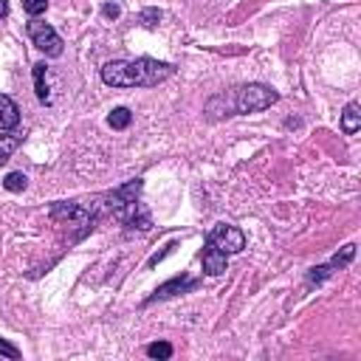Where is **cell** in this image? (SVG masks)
<instances>
[{
  "label": "cell",
  "instance_id": "cell-14",
  "mask_svg": "<svg viewBox=\"0 0 361 361\" xmlns=\"http://www.w3.org/2000/svg\"><path fill=\"white\" fill-rule=\"evenodd\" d=\"M353 257H355V245L350 243V245H344V248H341V254H336V257H333L327 265H330V271H333V268H344V265H347Z\"/></svg>",
  "mask_w": 361,
  "mask_h": 361
},
{
  "label": "cell",
  "instance_id": "cell-15",
  "mask_svg": "<svg viewBox=\"0 0 361 361\" xmlns=\"http://www.w3.org/2000/svg\"><path fill=\"white\" fill-rule=\"evenodd\" d=\"M147 355L149 358H172V344L169 341H152L147 347Z\"/></svg>",
  "mask_w": 361,
  "mask_h": 361
},
{
  "label": "cell",
  "instance_id": "cell-6",
  "mask_svg": "<svg viewBox=\"0 0 361 361\" xmlns=\"http://www.w3.org/2000/svg\"><path fill=\"white\" fill-rule=\"evenodd\" d=\"M51 217H54V220H71L73 226H82L85 231L90 228V214H87L79 203H54Z\"/></svg>",
  "mask_w": 361,
  "mask_h": 361
},
{
  "label": "cell",
  "instance_id": "cell-1",
  "mask_svg": "<svg viewBox=\"0 0 361 361\" xmlns=\"http://www.w3.org/2000/svg\"><path fill=\"white\" fill-rule=\"evenodd\" d=\"M175 73V65L158 62L149 56L138 59H113L102 68V82L110 87H158Z\"/></svg>",
  "mask_w": 361,
  "mask_h": 361
},
{
  "label": "cell",
  "instance_id": "cell-8",
  "mask_svg": "<svg viewBox=\"0 0 361 361\" xmlns=\"http://www.w3.org/2000/svg\"><path fill=\"white\" fill-rule=\"evenodd\" d=\"M203 271L209 274V276H220V274H226V254L214 245V243H209L206 240V245H203Z\"/></svg>",
  "mask_w": 361,
  "mask_h": 361
},
{
  "label": "cell",
  "instance_id": "cell-2",
  "mask_svg": "<svg viewBox=\"0 0 361 361\" xmlns=\"http://www.w3.org/2000/svg\"><path fill=\"white\" fill-rule=\"evenodd\" d=\"M138 195H141V178L127 180L124 186H118V189H113V192L107 195V209H110L124 226L147 231V228H149V214H147V209L138 203Z\"/></svg>",
  "mask_w": 361,
  "mask_h": 361
},
{
  "label": "cell",
  "instance_id": "cell-4",
  "mask_svg": "<svg viewBox=\"0 0 361 361\" xmlns=\"http://www.w3.org/2000/svg\"><path fill=\"white\" fill-rule=\"evenodd\" d=\"M28 37L45 56H62V37L54 31V25H48L42 20H31L28 23Z\"/></svg>",
  "mask_w": 361,
  "mask_h": 361
},
{
  "label": "cell",
  "instance_id": "cell-11",
  "mask_svg": "<svg viewBox=\"0 0 361 361\" xmlns=\"http://www.w3.org/2000/svg\"><path fill=\"white\" fill-rule=\"evenodd\" d=\"M45 73H48L45 62H37V65H34V93H37V99H39L42 104H48V102H51V96H48V82H45Z\"/></svg>",
  "mask_w": 361,
  "mask_h": 361
},
{
  "label": "cell",
  "instance_id": "cell-17",
  "mask_svg": "<svg viewBox=\"0 0 361 361\" xmlns=\"http://www.w3.org/2000/svg\"><path fill=\"white\" fill-rule=\"evenodd\" d=\"M23 8H25L31 17H39V14L48 8V0H23Z\"/></svg>",
  "mask_w": 361,
  "mask_h": 361
},
{
  "label": "cell",
  "instance_id": "cell-18",
  "mask_svg": "<svg viewBox=\"0 0 361 361\" xmlns=\"http://www.w3.org/2000/svg\"><path fill=\"white\" fill-rule=\"evenodd\" d=\"M3 138V135H0ZM20 144V138H3V147H0V164H6L8 161V155H11V149Z\"/></svg>",
  "mask_w": 361,
  "mask_h": 361
},
{
  "label": "cell",
  "instance_id": "cell-9",
  "mask_svg": "<svg viewBox=\"0 0 361 361\" xmlns=\"http://www.w3.org/2000/svg\"><path fill=\"white\" fill-rule=\"evenodd\" d=\"M20 124V107L11 96L0 93V133H11Z\"/></svg>",
  "mask_w": 361,
  "mask_h": 361
},
{
  "label": "cell",
  "instance_id": "cell-13",
  "mask_svg": "<svg viewBox=\"0 0 361 361\" xmlns=\"http://www.w3.org/2000/svg\"><path fill=\"white\" fill-rule=\"evenodd\" d=\"M25 186H28V178L23 172H8L3 180V189H8V192H23Z\"/></svg>",
  "mask_w": 361,
  "mask_h": 361
},
{
  "label": "cell",
  "instance_id": "cell-20",
  "mask_svg": "<svg viewBox=\"0 0 361 361\" xmlns=\"http://www.w3.org/2000/svg\"><path fill=\"white\" fill-rule=\"evenodd\" d=\"M102 14H104V17H118V6H116V3H104Z\"/></svg>",
  "mask_w": 361,
  "mask_h": 361
},
{
  "label": "cell",
  "instance_id": "cell-21",
  "mask_svg": "<svg viewBox=\"0 0 361 361\" xmlns=\"http://www.w3.org/2000/svg\"><path fill=\"white\" fill-rule=\"evenodd\" d=\"M6 14H8V3H6V0H0V20H3Z\"/></svg>",
  "mask_w": 361,
  "mask_h": 361
},
{
  "label": "cell",
  "instance_id": "cell-3",
  "mask_svg": "<svg viewBox=\"0 0 361 361\" xmlns=\"http://www.w3.org/2000/svg\"><path fill=\"white\" fill-rule=\"evenodd\" d=\"M276 99H279V93L262 82H248V85L231 90V107H234V113H243V116L259 113V110L271 107Z\"/></svg>",
  "mask_w": 361,
  "mask_h": 361
},
{
  "label": "cell",
  "instance_id": "cell-10",
  "mask_svg": "<svg viewBox=\"0 0 361 361\" xmlns=\"http://www.w3.org/2000/svg\"><path fill=\"white\" fill-rule=\"evenodd\" d=\"M358 127H361V107H358V102H350L344 107V113H341V133L344 135H355Z\"/></svg>",
  "mask_w": 361,
  "mask_h": 361
},
{
  "label": "cell",
  "instance_id": "cell-19",
  "mask_svg": "<svg viewBox=\"0 0 361 361\" xmlns=\"http://www.w3.org/2000/svg\"><path fill=\"white\" fill-rule=\"evenodd\" d=\"M0 355H6V358H20V350H17L14 344H8V341L0 338Z\"/></svg>",
  "mask_w": 361,
  "mask_h": 361
},
{
  "label": "cell",
  "instance_id": "cell-7",
  "mask_svg": "<svg viewBox=\"0 0 361 361\" xmlns=\"http://www.w3.org/2000/svg\"><path fill=\"white\" fill-rule=\"evenodd\" d=\"M192 288H197V282H195V279H189V276H175V279H169V282L158 285V288H155V293H152L147 302H155V299H169V296L186 293V290H192Z\"/></svg>",
  "mask_w": 361,
  "mask_h": 361
},
{
  "label": "cell",
  "instance_id": "cell-12",
  "mask_svg": "<svg viewBox=\"0 0 361 361\" xmlns=\"http://www.w3.org/2000/svg\"><path fill=\"white\" fill-rule=\"evenodd\" d=\"M130 121H133V113H130L127 107H116V110L107 116V124H110L113 130H127Z\"/></svg>",
  "mask_w": 361,
  "mask_h": 361
},
{
  "label": "cell",
  "instance_id": "cell-5",
  "mask_svg": "<svg viewBox=\"0 0 361 361\" xmlns=\"http://www.w3.org/2000/svg\"><path fill=\"white\" fill-rule=\"evenodd\" d=\"M209 243H214L228 257V254H240L245 248V234L237 226H231V223H217L209 231Z\"/></svg>",
  "mask_w": 361,
  "mask_h": 361
},
{
  "label": "cell",
  "instance_id": "cell-16",
  "mask_svg": "<svg viewBox=\"0 0 361 361\" xmlns=\"http://www.w3.org/2000/svg\"><path fill=\"white\" fill-rule=\"evenodd\" d=\"M158 20H161V11H158V8H144V11L138 14V23L147 25V28H152Z\"/></svg>",
  "mask_w": 361,
  "mask_h": 361
}]
</instances>
